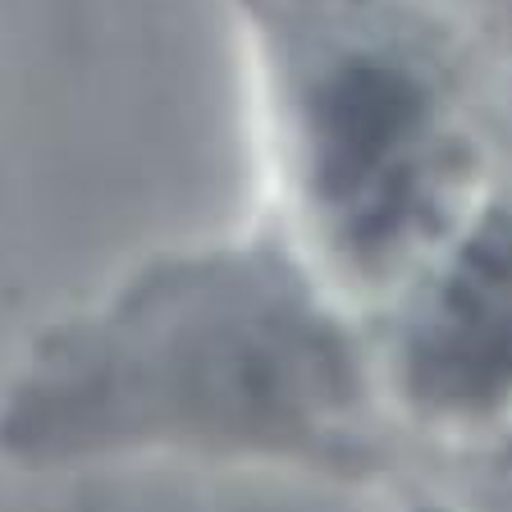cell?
I'll return each instance as SVG.
<instances>
[{"instance_id":"7a4b0ae2","label":"cell","mask_w":512,"mask_h":512,"mask_svg":"<svg viewBox=\"0 0 512 512\" xmlns=\"http://www.w3.org/2000/svg\"><path fill=\"white\" fill-rule=\"evenodd\" d=\"M275 229L375 311L508 174L512 60L426 0H234Z\"/></svg>"},{"instance_id":"277c9868","label":"cell","mask_w":512,"mask_h":512,"mask_svg":"<svg viewBox=\"0 0 512 512\" xmlns=\"http://www.w3.org/2000/svg\"><path fill=\"white\" fill-rule=\"evenodd\" d=\"M426 5L458 19L471 37L512 60V0H426Z\"/></svg>"},{"instance_id":"6da1fadb","label":"cell","mask_w":512,"mask_h":512,"mask_svg":"<svg viewBox=\"0 0 512 512\" xmlns=\"http://www.w3.org/2000/svg\"><path fill=\"white\" fill-rule=\"evenodd\" d=\"M389 435L362 316L279 229L142 266L32 348L0 412L28 467L192 453L362 480Z\"/></svg>"},{"instance_id":"3957f363","label":"cell","mask_w":512,"mask_h":512,"mask_svg":"<svg viewBox=\"0 0 512 512\" xmlns=\"http://www.w3.org/2000/svg\"><path fill=\"white\" fill-rule=\"evenodd\" d=\"M362 325L394 430L480 458L512 444V160Z\"/></svg>"},{"instance_id":"5b68a950","label":"cell","mask_w":512,"mask_h":512,"mask_svg":"<svg viewBox=\"0 0 512 512\" xmlns=\"http://www.w3.org/2000/svg\"><path fill=\"white\" fill-rule=\"evenodd\" d=\"M426 512H448V508H426Z\"/></svg>"}]
</instances>
